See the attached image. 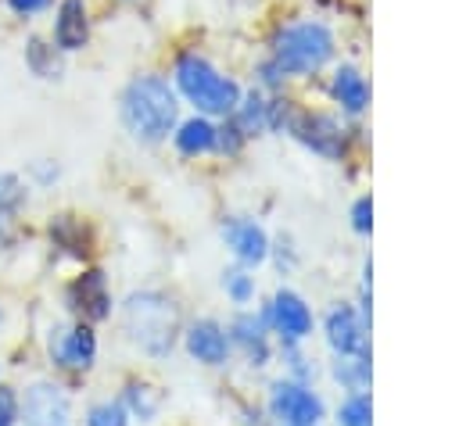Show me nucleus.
I'll use <instances>...</instances> for the list:
<instances>
[{
	"label": "nucleus",
	"instance_id": "obj_24",
	"mask_svg": "<svg viewBox=\"0 0 459 426\" xmlns=\"http://www.w3.org/2000/svg\"><path fill=\"white\" fill-rule=\"evenodd\" d=\"M333 426H373V390L341 394L333 408Z\"/></svg>",
	"mask_w": 459,
	"mask_h": 426
},
{
	"label": "nucleus",
	"instance_id": "obj_19",
	"mask_svg": "<svg viewBox=\"0 0 459 426\" xmlns=\"http://www.w3.org/2000/svg\"><path fill=\"white\" fill-rule=\"evenodd\" d=\"M118 401L126 405L129 419L151 422V419H158V412H161V405H165V394H161L151 379H126V387H122Z\"/></svg>",
	"mask_w": 459,
	"mask_h": 426
},
{
	"label": "nucleus",
	"instance_id": "obj_16",
	"mask_svg": "<svg viewBox=\"0 0 459 426\" xmlns=\"http://www.w3.org/2000/svg\"><path fill=\"white\" fill-rule=\"evenodd\" d=\"M68 308L79 311L82 322H104L115 308L111 290H108V276L100 268H86L82 276H75L68 286Z\"/></svg>",
	"mask_w": 459,
	"mask_h": 426
},
{
	"label": "nucleus",
	"instance_id": "obj_23",
	"mask_svg": "<svg viewBox=\"0 0 459 426\" xmlns=\"http://www.w3.org/2000/svg\"><path fill=\"white\" fill-rule=\"evenodd\" d=\"M50 240L75 258H86V251H90V233H86L82 218H75V215H57L50 222Z\"/></svg>",
	"mask_w": 459,
	"mask_h": 426
},
{
	"label": "nucleus",
	"instance_id": "obj_14",
	"mask_svg": "<svg viewBox=\"0 0 459 426\" xmlns=\"http://www.w3.org/2000/svg\"><path fill=\"white\" fill-rule=\"evenodd\" d=\"M215 136H219V118H208V115H183L169 136L172 150L186 161H204V158H215Z\"/></svg>",
	"mask_w": 459,
	"mask_h": 426
},
{
	"label": "nucleus",
	"instance_id": "obj_18",
	"mask_svg": "<svg viewBox=\"0 0 459 426\" xmlns=\"http://www.w3.org/2000/svg\"><path fill=\"white\" fill-rule=\"evenodd\" d=\"M326 376L341 394L373 390V351L369 354H330Z\"/></svg>",
	"mask_w": 459,
	"mask_h": 426
},
{
	"label": "nucleus",
	"instance_id": "obj_15",
	"mask_svg": "<svg viewBox=\"0 0 459 426\" xmlns=\"http://www.w3.org/2000/svg\"><path fill=\"white\" fill-rule=\"evenodd\" d=\"M18 405L29 426H68L72 422V401L57 383H32Z\"/></svg>",
	"mask_w": 459,
	"mask_h": 426
},
{
	"label": "nucleus",
	"instance_id": "obj_9",
	"mask_svg": "<svg viewBox=\"0 0 459 426\" xmlns=\"http://www.w3.org/2000/svg\"><path fill=\"white\" fill-rule=\"evenodd\" d=\"M276 344H308L316 337V308L294 286H276L269 301H262Z\"/></svg>",
	"mask_w": 459,
	"mask_h": 426
},
{
	"label": "nucleus",
	"instance_id": "obj_4",
	"mask_svg": "<svg viewBox=\"0 0 459 426\" xmlns=\"http://www.w3.org/2000/svg\"><path fill=\"white\" fill-rule=\"evenodd\" d=\"M287 136L312 158H319L326 165H341V168L362 161V154L369 150L366 122H348L333 107L305 104V100L298 104V111L287 125Z\"/></svg>",
	"mask_w": 459,
	"mask_h": 426
},
{
	"label": "nucleus",
	"instance_id": "obj_26",
	"mask_svg": "<svg viewBox=\"0 0 459 426\" xmlns=\"http://www.w3.org/2000/svg\"><path fill=\"white\" fill-rule=\"evenodd\" d=\"M280 276H290L298 265H301V247L290 233H276L269 236V258H265Z\"/></svg>",
	"mask_w": 459,
	"mask_h": 426
},
{
	"label": "nucleus",
	"instance_id": "obj_20",
	"mask_svg": "<svg viewBox=\"0 0 459 426\" xmlns=\"http://www.w3.org/2000/svg\"><path fill=\"white\" fill-rule=\"evenodd\" d=\"M22 208H25V183L14 172H0V247L11 243Z\"/></svg>",
	"mask_w": 459,
	"mask_h": 426
},
{
	"label": "nucleus",
	"instance_id": "obj_10",
	"mask_svg": "<svg viewBox=\"0 0 459 426\" xmlns=\"http://www.w3.org/2000/svg\"><path fill=\"white\" fill-rule=\"evenodd\" d=\"M226 333H230L233 351L251 369H265L269 362H276V340H273V329H269L262 304L258 308H237L226 322Z\"/></svg>",
	"mask_w": 459,
	"mask_h": 426
},
{
	"label": "nucleus",
	"instance_id": "obj_25",
	"mask_svg": "<svg viewBox=\"0 0 459 426\" xmlns=\"http://www.w3.org/2000/svg\"><path fill=\"white\" fill-rule=\"evenodd\" d=\"M222 294L230 297V304L237 308H251L255 294H258V279H255V268H244V265H230L222 272Z\"/></svg>",
	"mask_w": 459,
	"mask_h": 426
},
{
	"label": "nucleus",
	"instance_id": "obj_3",
	"mask_svg": "<svg viewBox=\"0 0 459 426\" xmlns=\"http://www.w3.org/2000/svg\"><path fill=\"white\" fill-rule=\"evenodd\" d=\"M169 79L183 107L208 115V118H230L244 93V82L233 72H226L215 57H208L201 47H179L172 54Z\"/></svg>",
	"mask_w": 459,
	"mask_h": 426
},
{
	"label": "nucleus",
	"instance_id": "obj_32",
	"mask_svg": "<svg viewBox=\"0 0 459 426\" xmlns=\"http://www.w3.org/2000/svg\"><path fill=\"white\" fill-rule=\"evenodd\" d=\"M54 0H7V7L18 14V18H32V14H43Z\"/></svg>",
	"mask_w": 459,
	"mask_h": 426
},
{
	"label": "nucleus",
	"instance_id": "obj_11",
	"mask_svg": "<svg viewBox=\"0 0 459 426\" xmlns=\"http://www.w3.org/2000/svg\"><path fill=\"white\" fill-rule=\"evenodd\" d=\"M219 236H222L226 251L233 254V265H244V268L265 265V258H269V229L255 215H222Z\"/></svg>",
	"mask_w": 459,
	"mask_h": 426
},
{
	"label": "nucleus",
	"instance_id": "obj_27",
	"mask_svg": "<svg viewBox=\"0 0 459 426\" xmlns=\"http://www.w3.org/2000/svg\"><path fill=\"white\" fill-rule=\"evenodd\" d=\"M251 136L233 122V118H219V136H215V158H226V161H237L244 150H247Z\"/></svg>",
	"mask_w": 459,
	"mask_h": 426
},
{
	"label": "nucleus",
	"instance_id": "obj_29",
	"mask_svg": "<svg viewBox=\"0 0 459 426\" xmlns=\"http://www.w3.org/2000/svg\"><path fill=\"white\" fill-rule=\"evenodd\" d=\"M348 229L359 236V240H369L373 236V193H355L351 204H348Z\"/></svg>",
	"mask_w": 459,
	"mask_h": 426
},
{
	"label": "nucleus",
	"instance_id": "obj_34",
	"mask_svg": "<svg viewBox=\"0 0 459 426\" xmlns=\"http://www.w3.org/2000/svg\"><path fill=\"white\" fill-rule=\"evenodd\" d=\"M118 4H129V7H140V4H147V0H118Z\"/></svg>",
	"mask_w": 459,
	"mask_h": 426
},
{
	"label": "nucleus",
	"instance_id": "obj_28",
	"mask_svg": "<svg viewBox=\"0 0 459 426\" xmlns=\"http://www.w3.org/2000/svg\"><path fill=\"white\" fill-rule=\"evenodd\" d=\"M57 47H50V43H43V39H29V47H25V64L39 75V79H57V72H61V64H57Z\"/></svg>",
	"mask_w": 459,
	"mask_h": 426
},
{
	"label": "nucleus",
	"instance_id": "obj_30",
	"mask_svg": "<svg viewBox=\"0 0 459 426\" xmlns=\"http://www.w3.org/2000/svg\"><path fill=\"white\" fill-rule=\"evenodd\" d=\"M133 419H129V412H126V405L115 397H108V401H97V405H90V412H86V426H129Z\"/></svg>",
	"mask_w": 459,
	"mask_h": 426
},
{
	"label": "nucleus",
	"instance_id": "obj_5",
	"mask_svg": "<svg viewBox=\"0 0 459 426\" xmlns=\"http://www.w3.org/2000/svg\"><path fill=\"white\" fill-rule=\"evenodd\" d=\"M183 304L176 294L169 290H133L126 301H122V329L129 337L133 347H140L147 358L161 362L169 358L176 347H179V337H183Z\"/></svg>",
	"mask_w": 459,
	"mask_h": 426
},
{
	"label": "nucleus",
	"instance_id": "obj_13",
	"mask_svg": "<svg viewBox=\"0 0 459 426\" xmlns=\"http://www.w3.org/2000/svg\"><path fill=\"white\" fill-rule=\"evenodd\" d=\"M50 358L61 369L86 372L97 362V333L93 322H75V326H57L50 333Z\"/></svg>",
	"mask_w": 459,
	"mask_h": 426
},
{
	"label": "nucleus",
	"instance_id": "obj_8",
	"mask_svg": "<svg viewBox=\"0 0 459 426\" xmlns=\"http://www.w3.org/2000/svg\"><path fill=\"white\" fill-rule=\"evenodd\" d=\"M316 333L330 354H369L373 351V322L355 308L351 297H337L316 315Z\"/></svg>",
	"mask_w": 459,
	"mask_h": 426
},
{
	"label": "nucleus",
	"instance_id": "obj_2",
	"mask_svg": "<svg viewBox=\"0 0 459 426\" xmlns=\"http://www.w3.org/2000/svg\"><path fill=\"white\" fill-rule=\"evenodd\" d=\"M183 118V100L165 72H136L118 93V122L140 147L169 143L176 122Z\"/></svg>",
	"mask_w": 459,
	"mask_h": 426
},
{
	"label": "nucleus",
	"instance_id": "obj_21",
	"mask_svg": "<svg viewBox=\"0 0 459 426\" xmlns=\"http://www.w3.org/2000/svg\"><path fill=\"white\" fill-rule=\"evenodd\" d=\"M230 118H233L251 140H255V136H265V122H269V93L258 89V86H244L240 104L233 107Z\"/></svg>",
	"mask_w": 459,
	"mask_h": 426
},
{
	"label": "nucleus",
	"instance_id": "obj_7",
	"mask_svg": "<svg viewBox=\"0 0 459 426\" xmlns=\"http://www.w3.org/2000/svg\"><path fill=\"white\" fill-rule=\"evenodd\" d=\"M319 82H323L326 107H333L341 118H348V122H366V118H369V107H373V82H369V72L362 68V61L341 54V57L326 68V75H323Z\"/></svg>",
	"mask_w": 459,
	"mask_h": 426
},
{
	"label": "nucleus",
	"instance_id": "obj_31",
	"mask_svg": "<svg viewBox=\"0 0 459 426\" xmlns=\"http://www.w3.org/2000/svg\"><path fill=\"white\" fill-rule=\"evenodd\" d=\"M22 419V405L11 387H0V426H14Z\"/></svg>",
	"mask_w": 459,
	"mask_h": 426
},
{
	"label": "nucleus",
	"instance_id": "obj_6",
	"mask_svg": "<svg viewBox=\"0 0 459 426\" xmlns=\"http://www.w3.org/2000/svg\"><path fill=\"white\" fill-rule=\"evenodd\" d=\"M265 419L287 422V426H323L330 415V405L316 383H301L290 376H276L265 387Z\"/></svg>",
	"mask_w": 459,
	"mask_h": 426
},
{
	"label": "nucleus",
	"instance_id": "obj_17",
	"mask_svg": "<svg viewBox=\"0 0 459 426\" xmlns=\"http://www.w3.org/2000/svg\"><path fill=\"white\" fill-rule=\"evenodd\" d=\"M90 4L86 0H57L54 11V47L61 54H75L90 43Z\"/></svg>",
	"mask_w": 459,
	"mask_h": 426
},
{
	"label": "nucleus",
	"instance_id": "obj_35",
	"mask_svg": "<svg viewBox=\"0 0 459 426\" xmlns=\"http://www.w3.org/2000/svg\"><path fill=\"white\" fill-rule=\"evenodd\" d=\"M269 426H287V422H269Z\"/></svg>",
	"mask_w": 459,
	"mask_h": 426
},
{
	"label": "nucleus",
	"instance_id": "obj_12",
	"mask_svg": "<svg viewBox=\"0 0 459 426\" xmlns=\"http://www.w3.org/2000/svg\"><path fill=\"white\" fill-rule=\"evenodd\" d=\"M183 351L204 365V369H222L230 358H233V344H230V333H226V322L212 319V315H201L194 322L183 326V337H179Z\"/></svg>",
	"mask_w": 459,
	"mask_h": 426
},
{
	"label": "nucleus",
	"instance_id": "obj_1",
	"mask_svg": "<svg viewBox=\"0 0 459 426\" xmlns=\"http://www.w3.org/2000/svg\"><path fill=\"white\" fill-rule=\"evenodd\" d=\"M341 29L323 11H290L280 14L262 43V54L294 82H319L326 68L341 57Z\"/></svg>",
	"mask_w": 459,
	"mask_h": 426
},
{
	"label": "nucleus",
	"instance_id": "obj_22",
	"mask_svg": "<svg viewBox=\"0 0 459 426\" xmlns=\"http://www.w3.org/2000/svg\"><path fill=\"white\" fill-rule=\"evenodd\" d=\"M276 358H280V365H283V376H290V379L319 383V376H323L319 362L305 351V344H276Z\"/></svg>",
	"mask_w": 459,
	"mask_h": 426
},
{
	"label": "nucleus",
	"instance_id": "obj_33",
	"mask_svg": "<svg viewBox=\"0 0 459 426\" xmlns=\"http://www.w3.org/2000/svg\"><path fill=\"white\" fill-rule=\"evenodd\" d=\"M230 4H237V7H262L265 0H230Z\"/></svg>",
	"mask_w": 459,
	"mask_h": 426
}]
</instances>
